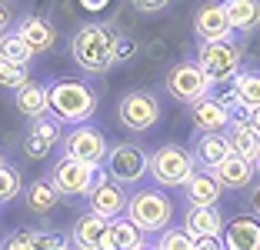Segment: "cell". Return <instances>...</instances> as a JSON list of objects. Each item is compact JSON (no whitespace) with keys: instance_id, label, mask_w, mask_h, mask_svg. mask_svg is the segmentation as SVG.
<instances>
[{"instance_id":"obj_7","label":"cell","mask_w":260,"mask_h":250,"mask_svg":"<svg viewBox=\"0 0 260 250\" xmlns=\"http://www.w3.org/2000/svg\"><path fill=\"white\" fill-rule=\"evenodd\" d=\"M160 117V104L150 90H127L120 100H117V120H120L123 130L130 134H147L153 130Z\"/></svg>"},{"instance_id":"obj_39","label":"cell","mask_w":260,"mask_h":250,"mask_svg":"<svg viewBox=\"0 0 260 250\" xmlns=\"http://www.w3.org/2000/svg\"><path fill=\"white\" fill-rule=\"evenodd\" d=\"M250 210H253V213H260V187L250 194Z\"/></svg>"},{"instance_id":"obj_28","label":"cell","mask_w":260,"mask_h":250,"mask_svg":"<svg viewBox=\"0 0 260 250\" xmlns=\"http://www.w3.org/2000/svg\"><path fill=\"white\" fill-rule=\"evenodd\" d=\"M153 247H157V250H190L193 237L187 234V227H170V224H167L164 230H157Z\"/></svg>"},{"instance_id":"obj_4","label":"cell","mask_w":260,"mask_h":250,"mask_svg":"<svg viewBox=\"0 0 260 250\" xmlns=\"http://www.w3.org/2000/svg\"><path fill=\"white\" fill-rule=\"evenodd\" d=\"M127 217L137 224L144 234H157L174 220V200L167 197L164 187H140L137 194L127 197Z\"/></svg>"},{"instance_id":"obj_18","label":"cell","mask_w":260,"mask_h":250,"mask_svg":"<svg viewBox=\"0 0 260 250\" xmlns=\"http://www.w3.org/2000/svg\"><path fill=\"white\" fill-rule=\"evenodd\" d=\"M223 247L227 250H260V217H234L223 224Z\"/></svg>"},{"instance_id":"obj_27","label":"cell","mask_w":260,"mask_h":250,"mask_svg":"<svg viewBox=\"0 0 260 250\" xmlns=\"http://www.w3.org/2000/svg\"><path fill=\"white\" fill-rule=\"evenodd\" d=\"M0 57L17 60V64H30L37 53H34V47L23 40L20 30H4V34H0Z\"/></svg>"},{"instance_id":"obj_29","label":"cell","mask_w":260,"mask_h":250,"mask_svg":"<svg viewBox=\"0 0 260 250\" xmlns=\"http://www.w3.org/2000/svg\"><path fill=\"white\" fill-rule=\"evenodd\" d=\"M30 80V70L27 64H17V60H7V57H0V87H7V90H17L20 83Z\"/></svg>"},{"instance_id":"obj_16","label":"cell","mask_w":260,"mask_h":250,"mask_svg":"<svg viewBox=\"0 0 260 250\" xmlns=\"http://www.w3.org/2000/svg\"><path fill=\"white\" fill-rule=\"evenodd\" d=\"M180 190H184L187 204H193V207H217L220 204V194H223V187H220L214 170H200V167L190 174V180Z\"/></svg>"},{"instance_id":"obj_31","label":"cell","mask_w":260,"mask_h":250,"mask_svg":"<svg viewBox=\"0 0 260 250\" xmlns=\"http://www.w3.org/2000/svg\"><path fill=\"white\" fill-rule=\"evenodd\" d=\"M23 180H20V170H14L10 164H0V204L20 197Z\"/></svg>"},{"instance_id":"obj_10","label":"cell","mask_w":260,"mask_h":250,"mask_svg":"<svg viewBox=\"0 0 260 250\" xmlns=\"http://www.w3.org/2000/svg\"><path fill=\"white\" fill-rule=\"evenodd\" d=\"M84 197H87V210L100 213V217H107V220L127 213V187L120 180H114L107 170H97V177H93L90 190H87Z\"/></svg>"},{"instance_id":"obj_1","label":"cell","mask_w":260,"mask_h":250,"mask_svg":"<svg viewBox=\"0 0 260 250\" xmlns=\"http://www.w3.org/2000/svg\"><path fill=\"white\" fill-rule=\"evenodd\" d=\"M70 57L84 74L104 77L114 70V34L104 23H84L77 27L74 40H70Z\"/></svg>"},{"instance_id":"obj_13","label":"cell","mask_w":260,"mask_h":250,"mask_svg":"<svg viewBox=\"0 0 260 250\" xmlns=\"http://www.w3.org/2000/svg\"><path fill=\"white\" fill-rule=\"evenodd\" d=\"M193 37L197 40H220L230 37V17L227 7L220 0H210V4H200L197 14H193Z\"/></svg>"},{"instance_id":"obj_40","label":"cell","mask_w":260,"mask_h":250,"mask_svg":"<svg viewBox=\"0 0 260 250\" xmlns=\"http://www.w3.org/2000/svg\"><path fill=\"white\" fill-rule=\"evenodd\" d=\"M253 167H257V174H260V153H257V160H253Z\"/></svg>"},{"instance_id":"obj_32","label":"cell","mask_w":260,"mask_h":250,"mask_svg":"<svg viewBox=\"0 0 260 250\" xmlns=\"http://www.w3.org/2000/svg\"><path fill=\"white\" fill-rule=\"evenodd\" d=\"M40 230H30V227H20V230H14V234L4 240V247L7 250H30V247H40Z\"/></svg>"},{"instance_id":"obj_3","label":"cell","mask_w":260,"mask_h":250,"mask_svg":"<svg viewBox=\"0 0 260 250\" xmlns=\"http://www.w3.org/2000/svg\"><path fill=\"white\" fill-rule=\"evenodd\" d=\"M193 60L200 64V70L207 74L210 87H223L234 77L240 74V64H244V47L234 37H220V40H200L197 57Z\"/></svg>"},{"instance_id":"obj_37","label":"cell","mask_w":260,"mask_h":250,"mask_svg":"<svg viewBox=\"0 0 260 250\" xmlns=\"http://www.w3.org/2000/svg\"><path fill=\"white\" fill-rule=\"evenodd\" d=\"M10 17H14V14H10V10L4 7V0H0V34L10 30Z\"/></svg>"},{"instance_id":"obj_5","label":"cell","mask_w":260,"mask_h":250,"mask_svg":"<svg viewBox=\"0 0 260 250\" xmlns=\"http://www.w3.org/2000/svg\"><path fill=\"white\" fill-rule=\"evenodd\" d=\"M197 170V164H193L190 150L180 144H164L160 150H153L150 157V174L153 183L164 190H180L187 180H190V174Z\"/></svg>"},{"instance_id":"obj_24","label":"cell","mask_w":260,"mask_h":250,"mask_svg":"<svg viewBox=\"0 0 260 250\" xmlns=\"http://www.w3.org/2000/svg\"><path fill=\"white\" fill-rule=\"evenodd\" d=\"M20 197H23V204H27L30 213H50L60 204V194H57V187L50 180H30L20 190Z\"/></svg>"},{"instance_id":"obj_8","label":"cell","mask_w":260,"mask_h":250,"mask_svg":"<svg viewBox=\"0 0 260 250\" xmlns=\"http://www.w3.org/2000/svg\"><path fill=\"white\" fill-rule=\"evenodd\" d=\"M164 87H167V93L177 104H187V107H190L193 100H200L204 93H210V80H207V74L200 70L197 60L170 64L167 77H164Z\"/></svg>"},{"instance_id":"obj_41","label":"cell","mask_w":260,"mask_h":250,"mask_svg":"<svg viewBox=\"0 0 260 250\" xmlns=\"http://www.w3.org/2000/svg\"><path fill=\"white\" fill-rule=\"evenodd\" d=\"M0 164H4V153H0Z\"/></svg>"},{"instance_id":"obj_36","label":"cell","mask_w":260,"mask_h":250,"mask_svg":"<svg viewBox=\"0 0 260 250\" xmlns=\"http://www.w3.org/2000/svg\"><path fill=\"white\" fill-rule=\"evenodd\" d=\"M193 247L197 250H217V247H223V237H193Z\"/></svg>"},{"instance_id":"obj_9","label":"cell","mask_w":260,"mask_h":250,"mask_svg":"<svg viewBox=\"0 0 260 250\" xmlns=\"http://www.w3.org/2000/svg\"><path fill=\"white\" fill-rule=\"evenodd\" d=\"M100 167L93 164H84V160H74V157H57L54 167H50V177L47 180L57 187V194L60 197H84L87 190H90L93 177H97Z\"/></svg>"},{"instance_id":"obj_38","label":"cell","mask_w":260,"mask_h":250,"mask_svg":"<svg viewBox=\"0 0 260 250\" xmlns=\"http://www.w3.org/2000/svg\"><path fill=\"white\" fill-rule=\"evenodd\" d=\"M244 117H247V123H250V127H253V130L260 134V107H253V110H247Z\"/></svg>"},{"instance_id":"obj_22","label":"cell","mask_w":260,"mask_h":250,"mask_svg":"<svg viewBox=\"0 0 260 250\" xmlns=\"http://www.w3.org/2000/svg\"><path fill=\"white\" fill-rule=\"evenodd\" d=\"M184 227H187L190 237H220L223 234V217H220L217 207H193V204H187Z\"/></svg>"},{"instance_id":"obj_14","label":"cell","mask_w":260,"mask_h":250,"mask_svg":"<svg viewBox=\"0 0 260 250\" xmlns=\"http://www.w3.org/2000/svg\"><path fill=\"white\" fill-rule=\"evenodd\" d=\"M227 153H230V144L223 137V130H197V137L190 144V157L200 170H214Z\"/></svg>"},{"instance_id":"obj_12","label":"cell","mask_w":260,"mask_h":250,"mask_svg":"<svg viewBox=\"0 0 260 250\" xmlns=\"http://www.w3.org/2000/svg\"><path fill=\"white\" fill-rule=\"evenodd\" d=\"M220 100L237 117H244L247 110L260 107V70H240V74L230 80V90L223 93Z\"/></svg>"},{"instance_id":"obj_2","label":"cell","mask_w":260,"mask_h":250,"mask_svg":"<svg viewBox=\"0 0 260 250\" xmlns=\"http://www.w3.org/2000/svg\"><path fill=\"white\" fill-rule=\"evenodd\" d=\"M47 104H50V114L60 117L63 123H84L97 114V90L84 80L60 77L47 83Z\"/></svg>"},{"instance_id":"obj_15","label":"cell","mask_w":260,"mask_h":250,"mask_svg":"<svg viewBox=\"0 0 260 250\" xmlns=\"http://www.w3.org/2000/svg\"><path fill=\"white\" fill-rule=\"evenodd\" d=\"M230 117H234V110L220 97H210V93H204L200 100L190 104V120L197 130H227Z\"/></svg>"},{"instance_id":"obj_30","label":"cell","mask_w":260,"mask_h":250,"mask_svg":"<svg viewBox=\"0 0 260 250\" xmlns=\"http://www.w3.org/2000/svg\"><path fill=\"white\" fill-rule=\"evenodd\" d=\"M30 127L37 130V134L44 137L50 147H57V144H60V137H63V120H60V117H54L50 110H47V114H40V117H34Z\"/></svg>"},{"instance_id":"obj_35","label":"cell","mask_w":260,"mask_h":250,"mask_svg":"<svg viewBox=\"0 0 260 250\" xmlns=\"http://www.w3.org/2000/svg\"><path fill=\"white\" fill-rule=\"evenodd\" d=\"M130 7L140 10V14H160L170 7V0H130Z\"/></svg>"},{"instance_id":"obj_25","label":"cell","mask_w":260,"mask_h":250,"mask_svg":"<svg viewBox=\"0 0 260 250\" xmlns=\"http://www.w3.org/2000/svg\"><path fill=\"white\" fill-rule=\"evenodd\" d=\"M14 93H17V97H14L17 110H20L23 117H30V120L50 110V104H47V87H44V83L27 80V83H20V87H17Z\"/></svg>"},{"instance_id":"obj_20","label":"cell","mask_w":260,"mask_h":250,"mask_svg":"<svg viewBox=\"0 0 260 250\" xmlns=\"http://www.w3.org/2000/svg\"><path fill=\"white\" fill-rule=\"evenodd\" d=\"M70 240L84 250H100L107 243V217L87 210L74 220V230H70Z\"/></svg>"},{"instance_id":"obj_19","label":"cell","mask_w":260,"mask_h":250,"mask_svg":"<svg viewBox=\"0 0 260 250\" xmlns=\"http://www.w3.org/2000/svg\"><path fill=\"white\" fill-rule=\"evenodd\" d=\"M147 243H150L147 234L127 217V213L107 220V243H104L107 250H140V247H147Z\"/></svg>"},{"instance_id":"obj_6","label":"cell","mask_w":260,"mask_h":250,"mask_svg":"<svg viewBox=\"0 0 260 250\" xmlns=\"http://www.w3.org/2000/svg\"><path fill=\"white\" fill-rule=\"evenodd\" d=\"M104 167L114 180H120L123 187H137L147 174H150V153L140 144H114L104 157Z\"/></svg>"},{"instance_id":"obj_11","label":"cell","mask_w":260,"mask_h":250,"mask_svg":"<svg viewBox=\"0 0 260 250\" xmlns=\"http://www.w3.org/2000/svg\"><path fill=\"white\" fill-rule=\"evenodd\" d=\"M60 147H63L67 157L84 160V164H93V167L104 164V157H107V150H110L107 137L100 134L97 127H90L87 120L84 123H74V130L60 137Z\"/></svg>"},{"instance_id":"obj_26","label":"cell","mask_w":260,"mask_h":250,"mask_svg":"<svg viewBox=\"0 0 260 250\" xmlns=\"http://www.w3.org/2000/svg\"><path fill=\"white\" fill-rule=\"evenodd\" d=\"M17 30H20L23 40L34 47V53H47V50H54V44H57L54 27H50L44 17H23Z\"/></svg>"},{"instance_id":"obj_23","label":"cell","mask_w":260,"mask_h":250,"mask_svg":"<svg viewBox=\"0 0 260 250\" xmlns=\"http://www.w3.org/2000/svg\"><path fill=\"white\" fill-rule=\"evenodd\" d=\"M230 17V30L253 34L260 27V0H223Z\"/></svg>"},{"instance_id":"obj_34","label":"cell","mask_w":260,"mask_h":250,"mask_svg":"<svg viewBox=\"0 0 260 250\" xmlns=\"http://www.w3.org/2000/svg\"><path fill=\"white\" fill-rule=\"evenodd\" d=\"M137 53V44L127 34H114V60H130Z\"/></svg>"},{"instance_id":"obj_33","label":"cell","mask_w":260,"mask_h":250,"mask_svg":"<svg viewBox=\"0 0 260 250\" xmlns=\"http://www.w3.org/2000/svg\"><path fill=\"white\" fill-rule=\"evenodd\" d=\"M50 150H54V147L47 144V140H44V137H40L34 127H27V134H23V153H27L30 160H44Z\"/></svg>"},{"instance_id":"obj_42","label":"cell","mask_w":260,"mask_h":250,"mask_svg":"<svg viewBox=\"0 0 260 250\" xmlns=\"http://www.w3.org/2000/svg\"><path fill=\"white\" fill-rule=\"evenodd\" d=\"M257 217H260V213H257Z\"/></svg>"},{"instance_id":"obj_17","label":"cell","mask_w":260,"mask_h":250,"mask_svg":"<svg viewBox=\"0 0 260 250\" xmlns=\"http://www.w3.org/2000/svg\"><path fill=\"white\" fill-rule=\"evenodd\" d=\"M214 174H217V180H220L223 190H244V187H250L257 167H253V160H247V157H240V153L230 150L227 157L214 167Z\"/></svg>"},{"instance_id":"obj_21","label":"cell","mask_w":260,"mask_h":250,"mask_svg":"<svg viewBox=\"0 0 260 250\" xmlns=\"http://www.w3.org/2000/svg\"><path fill=\"white\" fill-rule=\"evenodd\" d=\"M223 137H227V144H230V150L234 153H240V157H247V160H257V153H260V134L247 123V117H230V123H227V130H223Z\"/></svg>"}]
</instances>
